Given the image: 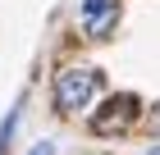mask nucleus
Here are the masks:
<instances>
[{
    "mask_svg": "<svg viewBox=\"0 0 160 155\" xmlns=\"http://www.w3.org/2000/svg\"><path fill=\"white\" fill-rule=\"evenodd\" d=\"M137 114H142V100H137V96H110V100L92 114V132H96V137H123V132L137 123Z\"/></svg>",
    "mask_w": 160,
    "mask_h": 155,
    "instance_id": "2",
    "label": "nucleus"
},
{
    "mask_svg": "<svg viewBox=\"0 0 160 155\" xmlns=\"http://www.w3.org/2000/svg\"><path fill=\"white\" fill-rule=\"evenodd\" d=\"M151 155H160V146H156V151H151Z\"/></svg>",
    "mask_w": 160,
    "mask_h": 155,
    "instance_id": "6",
    "label": "nucleus"
},
{
    "mask_svg": "<svg viewBox=\"0 0 160 155\" xmlns=\"http://www.w3.org/2000/svg\"><path fill=\"white\" fill-rule=\"evenodd\" d=\"M82 27L87 36H110L119 27V0H82Z\"/></svg>",
    "mask_w": 160,
    "mask_h": 155,
    "instance_id": "3",
    "label": "nucleus"
},
{
    "mask_svg": "<svg viewBox=\"0 0 160 155\" xmlns=\"http://www.w3.org/2000/svg\"><path fill=\"white\" fill-rule=\"evenodd\" d=\"M14 123H18V109H9V119L0 123V155L9 151V142H14Z\"/></svg>",
    "mask_w": 160,
    "mask_h": 155,
    "instance_id": "4",
    "label": "nucleus"
},
{
    "mask_svg": "<svg viewBox=\"0 0 160 155\" xmlns=\"http://www.w3.org/2000/svg\"><path fill=\"white\" fill-rule=\"evenodd\" d=\"M101 87V69H92V64H73V69H64L60 78H55V105L60 109H82L92 96H96Z\"/></svg>",
    "mask_w": 160,
    "mask_h": 155,
    "instance_id": "1",
    "label": "nucleus"
},
{
    "mask_svg": "<svg viewBox=\"0 0 160 155\" xmlns=\"http://www.w3.org/2000/svg\"><path fill=\"white\" fill-rule=\"evenodd\" d=\"M28 155H55V142H37V146H32Z\"/></svg>",
    "mask_w": 160,
    "mask_h": 155,
    "instance_id": "5",
    "label": "nucleus"
}]
</instances>
